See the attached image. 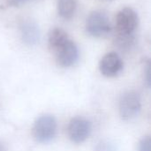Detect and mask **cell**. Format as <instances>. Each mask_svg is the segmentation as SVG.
Returning a JSON list of instances; mask_svg holds the SVG:
<instances>
[{"label":"cell","mask_w":151,"mask_h":151,"mask_svg":"<svg viewBox=\"0 0 151 151\" xmlns=\"http://www.w3.org/2000/svg\"><path fill=\"white\" fill-rule=\"evenodd\" d=\"M138 15L132 8L126 7L118 12L116 17V30L120 48L127 49L131 46L133 42V38L131 37L138 26Z\"/></svg>","instance_id":"1"},{"label":"cell","mask_w":151,"mask_h":151,"mask_svg":"<svg viewBox=\"0 0 151 151\" xmlns=\"http://www.w3.org/2000/svg\"><path fill=\"white\" fill-rule=\"evenodd\" d=\"M87 32L94 37H103L111 31V23L107 14L101 11L90 13L86 22Z\"/></svg>","instance_id":"3"},{"label":"cell","mask_w":151,"mask_h":151,"mask_svg":"<svg viewBox=\"0 0 151 151\" xmlns=\"http://www.w3.org/2000/svg\"><path fill=\"white\" fill-rule=\"evenodd\" d=\"M33 136L41 143L51 141L57 132V121L51 115L46 114L39 117L33 127Z\"/></svg>","instance_id":"2"},{"label":"cell","mask_w":151,"mask_h":151,"mask_svg":"<svg viewBox=\"0 0 151 151\" xmlns=\"http://www.w3.org/2000/svg\"><path fill=\"white\" fill-rule=\"evenodd\" d=\"M91 129V123L87 119L76 117L69 122L67 134L73 142L80 144L84 142L89 137Z\"/></svg>","instance_id":"5"},{"label":"cell","mask_w":151,"mask_h":151,"mask_svg":"<svg viewBox=\"0 0 151 151\" xmlns=\"http://www.w3.org/2000/svg\"><path fill=\"white\" fill-rule=\"evenodd\" d=\"M69 40L68 35L61 28H53L49 34V48L52 52H55L58 49L63 46Z\"/></svg>","instance_id":"9"},{"label":"cell","mask_w":151,"mask_h":151,"mask_svg":"<svg viewBox=\"0 0 151 151\" xmlns=\"http://www.w3.org/2000/svg\"><path fill=\"white\" fill-rule=\"evenodd\" d=\"M142 109L141 98L138 93L129 91L125 93L119 101V115L124 120H130L139 115Z\"/></svg>","instance_id":"4"},{"label":"cell","mask_w":151,"mask_h":151,"mask_svg":"<svg viewBox=\"0 0 151 151\" xmlns=\"http://www.w3.org/2000/svg\"><path fill=\"white\" fill-rule=\"evenodd\" d=\"M57 63L61 67H70L73 65L79 58V50L76 44L70 39L55 52Z\"/></svg>","instance_id":"6"},{"label":"cell","mask_w":151,"mask_h":151,"mask_svg":"<svg viewBox=\"0 0 151 151\" xmlns=\"http://www.w3.org/2000/svg\"><path fill=\"white\" fill-rule=\"evenodd\" d=\"M20 33L22 40L28 45H35L40 40L39 28L35 23L30 20H25L20 24Z\"/></svg>","instance_id":"8"},{"label":"cell","mask_w":151,"mask_h":151,"mask_svg":"<svg viewBox=\"0 0 151 151\" xmlns=\"http://www.w3.org/2000/svg\"><path fill=\"white\" fill-rule=\"evenodd\" d=\"M99 69L106 77H115L123 69V61L116 52H110L104 56L99 64Z\"/></svg>","instance_id":"7"},{"label":"cell","mask_w":151,"mask_h":151,"mask_svg":"<svg viewBox=\"0 0 151 151\" xmlns=\"http://www.w3.org/2000/svg\"><path fill=\"white\" fill-rule=\"evenodd\" d=\"M76 6V0H58V12L61 18L65 19H69L74 15Z\"/></svg>","instance_id":"10"},{"label":"cell","mask_w":151,"mask_h":151,"mask_svg":"<svg viewBox=\"0 0 151 151\" xmlns=\"http://www.w3.org/2000/svg\"><path fill=\"white\" fill-rule=\"evenodd\" d=\"M151 142L150 136H146L142 139L139 143V151H150Z\"/></svg>","instance_id":"11"},{"label":"cell","mask_w":151,"mask_h":151,"mask_svg":"<svg viewBox=\"0 0 151 151\" xmlns=\"http://www.w3.org/2000/svg\"><path fill=\"white\" fill-rule=\"evenodd\" d=\"M0 151H5V147L1 142H0Z\"/></svg>","instance_id":"13"},{"label":"cell","mask_w":151,"mask_h":151,"mask_svg":"<svg viewBox=\"0 0 151 151\" xmlns=\"http://www.w3.org/2000/svg\"><path fill=\"white\" fill-rule=\"evenodd\" d=\"M27 0H10V3L13 5H19Z\"/></svg>","instance_id":"12"}]
</instances>
